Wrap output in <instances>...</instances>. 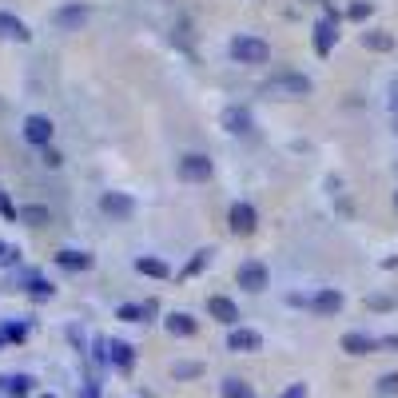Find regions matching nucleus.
Masks as SVG:
<instances>
[{"mask_svg": "<svg viewBox=\"0 0 398 398\" xmlns=\"http://www.w3.org/2000/svg\"><path fill=\"white\" fill-rule=\"evenodd\" d=\"M235 283H239L243 291H251V295H259V291L267 287V267H263L259 259H251V263H239Z\"/></svg>", "mask_w": 398, "mask_h": 398, "instance_id": "5", "label": "nucleus"}, {"mask_svg": "<svg viewBox=\"0 0 398 398\" xmlns=\"http://www.w3.org/2000/svg\"><path fill=\"white\" fill-rule=\"evenodd\" d=\"M4 251H9V247H4V243H0V259H4Z\"/></svg>", "mask_w": 398, "mask_h": 398, "instance_id": "37", "label": "nucleus"}, {"mask_svg": "<svg viewBox=\"0 0 398 398\" xmlns=\"http://www.w3.org/2000/svg\"><path fill=\"white\" fill-rule=\"evenodd\" d=\"M335 40H338V12L327 9V16L315 24V52H318V56H330Z\"/></svg>", "mask_w": 398, "mask_h": 398, "instance_id": "4", "label": "nucleus"}, {"mask_svg": "<svg viewBox=\"0 0 398 398\" xmlns=\"http://www.w3.org/2000/svg\"><path fill=\"white\" fill-rule=\"evenodd\" d=\"M100 211L108 219H116V223H124V219L136 215V199H131L128 191H104V195H100Z\"/></svg>", "mask_w": 398, "mask_h": 398, "instance_id": "3", "label": "nucleus"}, {"mask_svg": "<svg viewBox=\"0 0 398 398\" xmlns=\"http://www.w3.org/2000/svg\"><path fill=\"white\" fill-rule=\"evenodd\" d=\"M227 227L235 231V235H255V227H259L255 208H251V203H231V211H227Z\"/></svg>", "mask_w": 398, "mask_h": 398, "instance_id": "6", "label": "nucleus"}, {"mask_svg": "<svg viewBox=\"0 0 398 398\" xmlns=\"http://www.w3.org/2000/svg\"><path fill=\"white\" fill-rule=\"evenodd\" d=\"M0 387L9 390V394H28L32 378L28 375H4V378H0Z\"/></svg>", "mask_w": 398, "mask_h": 398, "instance_id": "24", "label": "nucleus"}, {"mask_svg": "<svg viewBox=\"0 0 398 398\" xmlns=\"http://www.w3.org/2000/svg\"><path fill=\"white\" fill-rule=\"evenodd\" d=\"M116 318H124V323H144V318H148V311L139 307V303H124V307L116 311Z\"/></svg>", "mask_w": 398, "mask_h": 398, "instance_id": "26", "label": "nucleus"}, {"mask_svg": "<svg viewBox=\"0 0 398 398\" xmlns=\"http://www.w3.org/2000/svg\"><path fill=\"white\" fill-rule=\"evenodd\" d=\"M179 176L191 179V183H195V179H208L211 176V159L203 156V151H188V156L179 159Z\"/></svg>", "mask_w": 398, "mask_h": 398, "instance_id": "11", "label": "nucleus"}, {"mask_svg": "<svg viewBox=\"0 0 398 398\" xmlns=\"http://www.w3.org/2000/svg\"><path fill=\"white\" fill-rule=\"evenodd\" d=\"M311 76H298V72H279L263 84V96H275V100H303L311 96Z\"/></svg>", "mask_w": 398, "mask_h": 398, "instance_id": "1", "label": "nucleus"}, {"mask_svg": "<svg viewBox=\"0 0 398 398\" xmlns=\"http://www.w3.org/2000/svg\"><path fill=\"white\" fill-rule=\"evenodd\" d=\"M24 283H28V295L32 298H52V295H56V287H52V283H44L40 275H32V271L24 275Z\"/></svg>", "mask_w": 398, "mask_h": 398, "instance_id": "22", "label": "nucleus"}, {"mask_svg": "<svg viewBox=\"0 0 398 398\" xmlns=\"http://www.w3.org/2000/svg\"><path fill=\"white\" fill-rule=\"evenodd\" d=\"M40 163H44V168H60V163H64V156H60V151L48 144V148H40Z\"/></svg>", "mask_w": 398, "mask_h": 398, "instance_id": "28", "label": "nucleus"}, {"mask_svg": "<svg viewBox=\"0 0 398 398\" xmlns=\"http://www.w3.org/2000/svg\"><path fill=\"white\" fill-rule=\"evenodd\" d=\"M195 375H203L199 362H179V367H176V378H195Z\"/></svg>", "mask_w": 398, "mask_h": 398, "instance_id": "31", "label": "nucleus"}, {"mask_svg": "<svg viewBox=\"0 0 398 398\" xmlns=\"http://www.w3.org/2000/svg\"><path fill=\"white\" fill-rule=\"evenodd\" d=\"M378 394H398V370H390V375H382L378 378Z\"/></svg>", "mask_w": 398, "mask_h": 398, "instance_id": "27", "label": "nucleus"}, {"mask_svg": "<svg viewBox=\"0 0 398 398\" xmlns=\"http://www.w3.org/2000/svg\"><path fill=\"white\" fill-rule=\"evenodd\" d=\"M163 327H168L171 335H179V338H191V335H195V318H191L188 311H171Z\"/></svg>", "mask_w": 398, "mask_h": 398, "instance_id": "18", "label": "nucleus"}, {"mask_svg": "<svg viewBox=\"0 0 398 398\" xmlns=\"http://www.w3.org/2000/svg\"><path fill=\"white\" fill-rule=\"evenodd\" d=\"M311 4H330V0H311Z\"/></svg>", "mask_w": 398, "mask_h": 398, "instance_id": "36", "label": "nucleus"}, {"mask_svg": "<svg viewBox=\"0 0 398 398\" xmlns=\"http://www.w3.org/2000/svg\"><path fill=\"white\" fill-rule=\"evenodd\" d=\"M343 350H347V355H375L378 338L362 335V330H350V335H343Z\"/></svg>", "mask_w": 398, "mask_h": 398, "instance_id": "16", "label": "nucleus"}, {"mask_svg": "<svg viewBox=\"0 0 398 398\" xmlns=\"http://www.w3.org/2000/svg\"><path fill=\"white\" fill-rule=\"evenodd\" d=\"M16 223L40 227V223H48V208H16Z\"/></svg>", "mask_w": 398, "mask_h": 398, "instance_id": "23", "label": "nucleus"}, {"mask_svg": "<svg viewBox=\"0 0 398 398\" xmlns=\"http://www.w3.org/2000/svg\"><path fill=\"white\" fill-rule=\"evenodd\" d=\"M378 347H382V350H394V355H398V335H387V338H378Z\"/></svg>", "mask_w": 398, "mask_h": 398, "instance_id": "32", "label": "nucleus"}, {"mask_svg": "<svg viewBox=\"0 0 398 398\" xmlns=\"http://www.w3.org/2000/svg\"><path fill=\"white\" fill-rule=\"evenodd\" d=\"M56 263L64 271H88L92 255H88V251H76V247H64V251H56Z\"/></svg>", "mask_w": 398, "mask_h": 398, "instance_id": "17", "label": "nucleus"}, {"mask_svg": "<svg viewBox=\"0 0 398 398\" xmlns=\"http://www.w3.org/2000/svg\"><path fill=\"white\" fill-rule=\"evenodd\" d=\"M208 315L215 318V323H223V327H239V307L227 295H211L208 298Z\"/></svg>", "mask_w": 398, "mask_h": 398, "instance_id": "9", "label": "nucleus"}, {"mask_svg": "<svg viewBox=\"0 0 398 398\" xmlns=\"http://www.w3.org/2000/svg\"><path fill=\"white\" fill-rule=\"evenodd\" d=\"M367 307L370 311H390V307H394V298H390V295H370Z\"/></svg>", "mask_w": 398, "mask_h": 398, "instance_id": "30", "label": "nucleus"}, {"mask_svg": "<svg viewBox=\"0 0 398 398\" xmlns=\"http://www.w3.org/2000/svg\"><path fill=\"white\" fill-rule=\"evenodd\" d=\"M370 12H375V4H367V0H355V4L347 9V16H350V20H367Z\"/></svg>", "mask_w": 398, "mask_h": 398, "instance_id": "29", "label": "nucleus"}, {"mask_svg": "<svg viewBox=\"0 0 398 398\" xmlns=\"http://www.w3.org/2000/svg\"><path fill=\"white\" fill-rule=\"evenodd\" d=\"M0 40H20V44H28L32 32H28V24H24L20 16H12V12H0Z\"/></svg>", "mask_w": 398, "mask_h": 398, "instance_id": "14", "label": "nucleus"}, {"mask_svg": "<svg viewBox=\"0 0 398 398\" xmlns=\"http://www.w3.org/2000/svg\"><path fill=\"white\" fill-rule=\"evenodd\" d=\"M56 28H64V32H80L84 24H88V9L84 4H64V9H56Z\"/></svg>", "mask_w": 398, "mask_h": 398, "instance_id": "13", "label": "nucleus"}, {"mask_svg": "<svg viewBox=\"0 0 398 398\" xmlns=\"http://www.w3.org/2000/svg\"><path fill=\"white\" fill-rule=\"evenodd\" d=\"M0 338H4V335H0Z\"/></svg>", "mask_w": 398, "mask_h": 398, "instance_id": "40", "label": "nucleus"}, {"mask_svg": "<svg viewBox=\"0 0 398 398\" xmlns=\"http://www.w3.org/2000/svg\"><path fill=\"white\" fill-rule=\"evenodd\" d=\"M44 398H56V394H44Z\"/></svg>", "mask_w": 398, "mask_h": 398, "instance_id": "39", "label": "nucleus"}, {"mask_svg": "<svg viewBox=\"0 0 398 398\" xmlns=\"http://www.w3.org/2000/svg\"><path fill=\"white\" fill-rule=\"evenodd\" d=\"M231 60H239V64H267L271 44L259 36H235L231 40Z\"/></svg>", "mask_w": 398, "mask_h": 398, "instance_id": "2", "label": "nucleus"}, {"mask_svg": "<svg viewBox=\"0 0 398 398\" xmlns=\"http://www.w3.org/2000/svg\"><path fill=\"white\" fill-rule=\"evenodd\" d=\"M394 208H398V191H394Z\"/></svg>", "mask_w": 398, "mask_h": 398, "instance_id": "38", "label": "nucleus"}, {"mask_svg": "<svg viewBox=\"0 0 398 398\" xmlns=\"http://www.w3.org/2000/svg\"><path fill=\"white\" fill-rule=\"evenodd\" d=\"M387 104H390V112H398V80L390 84V92H387Z\"/></svg>", "mask_w": 398, "mask_h": 398, "instance_id": "33", "label": "nucleus"}, {"mask_svg": "<svg viewBox=\"0 0 398 398\" xmlns=\"http://www.w3.org/2000/svg\"><path fill=\"white\" fill-rule=\"evenodd\" d=\"M219 394H223V398H255V394H251V387L243 382V378H223Z\"/></svg>", "mask_w": 398, "mask_h": 398, "instance_id": "21", "label": "nucleus"}, {"mask_svg": "<svg viewBox=\"0 0 398 398\" xmlns=\"http://www.w3.org/2000/svg\"><path fill=\"white\" fill-rule=\"evenodd\" d=\"M104 358L116 362L119 370H131V362H136V355H131V347L124 338H108V343H104Z\"/></svg>", "mask_w": 398, "mask_h": 398, "instance_id": "15", "label": "nucleus"}, {"mask_svg": "<svg viewBox=\"0 0 398 398\" xmlns=\"http://www.w3.org/2000/svg\"><path fill=\"white\" fill-rule=\"evenodd\" d=\"M287 398H307V387H291Z\"/></svg>", "mask_w": 398, "mask_h": 398, "instance_id": "35", "label": "nucleus"}, {"mask_svg": "<svg viewBox=\"0 0 398 398\" xmlns=\"http://www.w3.org/2000/svg\"><path fill=\"white\" fill-rule=\"evenodd\" d=\"M343 303H347V298H343V291H335V287H323V291L311 295V311H315V315H338Z\"/></svg>", "mask_w": 398, "mask_h": 398, "instance_id": "12", "label": "nucleus"}, {"mask_svg": "<svg viewBox=\"0 0 398 398\" xmlns=\"http://www.w3.org/2000/svg\"><path fill=\"white\" fill-rule=\"evenodd\" d=\"M362 48H370V52H390V48H394V36H390L387 28H370V32H362Z\"/></svg>", "mask_w": 398, "mask_h": 398, "instance_id": "19", "label": "nucleus"}, {"mask_svg": "<svg viewBox=\"0 0 398 398\" xmlns=\"http://www.w3.org/2000/svg\"><path fill=\"white\" fill-rule=\"evenodd\" d=\"M20 131H24V139H28V144H36V148H48V144H52V131H56V128H52L48 116H28Z\"/></svg>", "mask_w": 398, "mask_h": 398, "instance_id": "7", "label": "nucleus"}, {"mask_svg": "<svg viewBox=\"0 0 398 398\" xmlns=\"http://www.w3.org/2000/svg\"><path fill=\"white\" fill-rule=\"evenodd\" d=\"M136 271H139V275H148V279H168L171 275L168 263H163V259H151V255H139L136 259Z\"/></svg>", "mask_w": 398, "mask_h": 398, "instance_id": "20", "label": "nucleus"}, {"mask_svg": "<svg viewBox=\"0 0 398 398\" xmlns=\"http://www.w3.org/2000/svg\"><path fill=\"white\" fill-rule=\"evenodd\" d=\"M219 124L231 131V136H247L251 128H255V119H251L247 108H239V104H231V108H223V116H219Z\"/></svg>", "mask_w": 398, "mask_h": 398, "instance_id": "8", "label": "nucleus"}, {"mask_svg": "<svg viewBox=\"0 0 398 398\" xmlns=\"http://www.w3.org/2000/svg\"><path fill=\"white\" fill-rule=\"evenodd\" d=\"M4 338H16L20 343V338H24V327H4Z\"/></svg>", "mask_w": 398, "mask_h": 398, "instance_id": "34", "label": "nucleus"}, {"mask_svg": "<svg viewBox=\"0 0 398 398\" xmlns=\"http://www.w3.org/2000/svg\"><path fill=\"white\" fill-rule=\"evenodd\" d=\"M259 347H263V335H259V330H251V327H231V335H227V350L251 355V350H259Z\"/></svg>", "mask_w": 398, "mask_h": 398, "instance_id": "10", "label": "nucleus"}, {"mask_svg": "<svg viewBox=\"0 0 398 398\" xmlns=\"http://www.w3.org/2000/svg\"><path fill=\"white\" fill-rule=\"evenodd\" d=\"M208 263H211V251H208V247H203V251H195V255H191V263H188V267H183V279L199 275V271L208 267Z\"/></svg>", "mask_w": 398, "mask_h": 398, "instance_id": "25", "label": "nucleus"}]
</instances>
